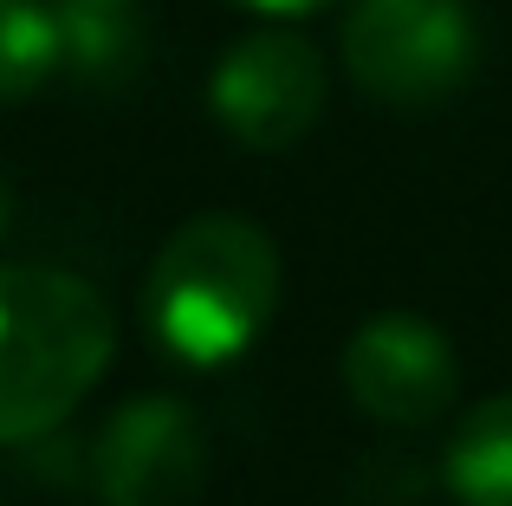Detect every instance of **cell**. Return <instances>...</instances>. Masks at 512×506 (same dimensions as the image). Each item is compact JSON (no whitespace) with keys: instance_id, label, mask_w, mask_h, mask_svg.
Instances as JSON below:
<instances>
[{"instance_id":"obj_1","label":"cell","mask_w":512,"mask_h":506,"mask_svg":"<svg viewBox=\"0 0 512 506\" xmlns=\"http://www.w3.org/2000/svg\"><path fill=\"white\" fill-rule=\"evenodd\" d=\"M279 305V247L247 215H195L163 241L143 318L182 364L240 357Z\"/></svg>"},{"instance_id":"obj_2","label":"cell","mask_w":512,"mask_h":506,"mask_svg":"<svg viewBox=\"0 0 512 506\" xmlns=\"http://www.w3.org/2000/svg\"><path fill=\"white\" fill-rule=\"evenodd\" d=\"M111 364V305L65 266H0V442L59 429Z\"/></svg>"},{"instance_id":"obj_3","label":"cell","mask_w":512,"mask_h":506,"mask_svg":"<svg viewBox=\"0 0 512 506\" xmlns=\"http://www.w3.org/2000/svg\"><path fill=\"white\" fill-rule=\"evenodd\" d=\"M480 26L467 0H350L344 65L383 104H435L474 72Z\"/></svg>"},{"instance_id":"obj_4","label":"cell","mask_w":512,"mask_h":506,"mask_svg":"<svg viewBox=\"0 0 512 506\" xmlns=\"http://www.w3.org/2000/svg\"><path fill=\"white\" fill-rule=\"evenodd\" d=\"M221 130L247 150H292L325 111V59L299 33H247L208 78Z\"/></svg>"},{"instance_id":"obj_5","label":"cell","mask_w":512,"mask_h":506,"mask_svg":"<svg viewBox=\"0 0 512 506\" xmlns=\"http://www.w3.org/2000/svg\"><path fill=\"white\" fill-rule=\"evenodd\" d=\"M344 390L363 416L389 422V429H422L461 390V364L441 325L415 312H383L350 338L344 351Z\"/></svg>"},{"instance_id":"obj_6","label":"cell","mask_w":512,"mask_h":506,"mask_svg":"<svg viewBox=\"0 0 512 506\" xmlns=\"http://www.w3.org/2000/svg\"><path fill=\"white\" fill-rule=\"evenodd\" d=\"M208 481V442L195 416L169 396H137L98 435L104 506H195Z\"/></svg>"},{"instance_id":"obj_7","label":"cell","mask_w":512,"mask_h":506,"mask_svg":"<svg viewBox=\"0 0 512 506\" xmlns=\"http://www.w3.org/2000/svg\"><path fill=\"white\" fill-rule=\"evenodd\" d=\"M448 494L461 506H512V390L467 409L448 442Z\"/></svg>"},{"instance_id":"obj_8","label":"cell","mask_w":512,"mask_h":506,"mask_svg":"<svg viewBox=\"0 0 512 506\" xmlns=\"http://www.w3.org/2000/svg\"><path fill=\"white\" fill-rule=\"evenodd\" d=\"M65 65V7L0 0V104H20Z\"/></svg>"},{"instance_id":"obj_9","label":"cell","mask_w":512,"mask_h":506,"mask_svg":"<svg viewBox=\"0 0 512 506\" xmlns=\"http://www.w3.org/2000/svg\"><path fill=\"white\" fill-rule=\"evenodd\" d=\"M240 7H253V13H279V20H292V13H312V7H325V0H240Z\"/></svg>"},{"instance_id":"obj_10","label":"cell","mask_w":512,"mask_h":506,"mask_svg":"<svg viewBox=\"0 0 512 506\" xmlns=\"http://www.w3.org/2000/svg\"><path fill=\"white\" fill-rule=\"evenodd\" d=\"M65 7H130V0H65Z\"/></svg>"},{"instance_id":"obj_11","label":"cell","mask_w":512,"mask_h":506,"mask_svg":"<svg viewBox=\"0 0 512 506\" xmlns=\"http://www.w3.org/2000/svg\"><path fill=\"white\" fill-rule=\"evenodd\" d=\"M7 221H13V208H7V189H0V241H7Z\"/></svg>"}]
</instances>
